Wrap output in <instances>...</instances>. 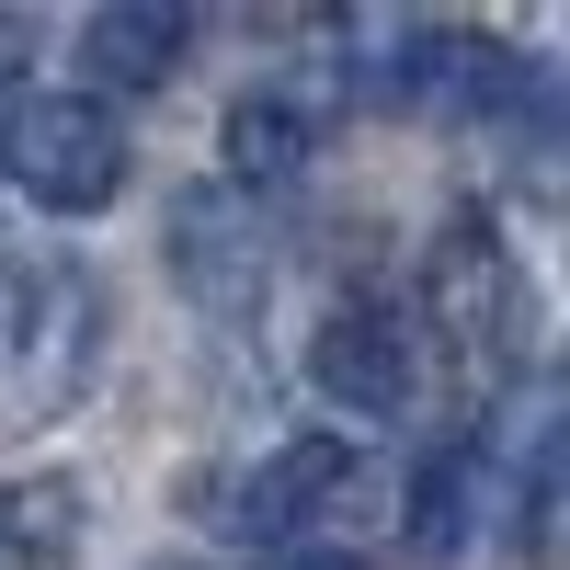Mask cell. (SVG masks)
<instances>
[{"mask_svg":"<svg viewBox=\"0 0 570 570\" xmlns=\"http://www.w3.org/2000/svg\"><path fill=\"white\" fill-rule=\"evenodd\" d=\"M104 354V285L80 263H12L0 252V422H58Z\"/></svg>","mask_w":570,"mask_h":570,"instance_id":"obj_1","label":"cell"},{"mask_svg":"<svg viewBox=\"0 0 570 570\" xmlns=\"http://www.w3.org/2000/svg\"><path fill=\"white\" fill-rule=\"evenodd\" d=\"M0 183L46 217H104L126 195V126L91 91H23L12 137H0Z\"/></svg>","mask_w":570,"mask_h":570,"instance_id":"obj_2","label":"cell"},{"mask_svg":"<svg viewBox=\"0 0 570 570\" xmlns=\"http://www.w3.org/2000/svg\"><path fill=\"white\" fill-rule=\"evenodd\" d=\"M559 445H570V376H559V365H525V376L491 400V422L468 434V468H480V525H491V537H513V525H537V513H548L559 468H570Z\"/></svg>","mask_w":570,"mask_h":570,"instance_id":"obj_3","label":"cell"},{"mask_svg":"<svg viewBox=\"0 0 570 570\" xmlns=\"http://www.w3.org/2000/svg\"><path fill=\"white\" fill-rule=\"evenodd\" d=\"M422 308H434V343H456V365H502L513 331H525V285L513 252L480 206H456L434 240H422Z\"/></svg>","mask_w":570,"mask_h":570,"instance_id":"obj_4","label":"cell"},{"mask_svg":"<svg viewBox=\"0 0 570 570\" xmlns=\"http://www.w3.org/2000/svg\"><path fill=\"white\" fill-rule=\"evenodd\" d=\"M308 389L354 422H400L411 389H422V343L389 297H343L320 331H308Z\"/></svg>","mask_w":570,"mask_h":570,"instance_id":"obj_5","label":"cell"},{"mask_svg":"<svg viewBox=\"0 0 570 570\" xmlns=\"http://www.w3.org/2000/svg\"><path fill=\"white\" fill-rule=\"evenodd\" d=\"M320 126H331V80H252L228 104V126H217L228 195H285L320 160Z\"/></svg>","mask_w":570,"mask_h":570,"instance_id":"obj_6","label":"cell"},{"mask_svg":"<svg viewBox=\"0 0 570 570\" xmlns=\"http://www.w3.org/2000/svg\"><path fill=\"white\" fill-rule=\"evenodd\" d=\"M183 46H195V12L183 0H104V12L80 23V91L91 104H149V91L183 69Z\"/></svg>","mask_w":570,"mask_h":570,"instance_id":"obj_7","label":"cell"},{"mask_svg":"<svg viewBox=\"0 0 570 570\" xmlns=\"http://www.w3.org/2000/svg\"><path fill=\"white\" fill-rule=\"evenodd\" d=\"M343 502H354V445L343 434H285L263 456V480H252V525L285 537V548H308V525H331Z\"/></svg>","mask_w":570,"mask_h":570,"instance_id":"obj_8","label":"cell"},{"mask_svg":"<svg viewBox=\"0 0 570 570\" xmlns=\"http://www.w3.org/2000/svg\"><path fill=\"white\" fill-rule=\"evenodd\" d=\"M525 91H537V69L513 58L502 35H422L411 104H434V115H513Z\"/></svg>","mask_w":570,"mask_h":570,"instance_id":"obj_9","label":"cell"},{"mask_svg":"<svg viewBox=\"0 0 570 570\" xmlns=\"http://www.w3.org/2000/svg\"><path fill=\"white\" fill-rule=\"evenodd\" d=\"M480 537H491V525H480V468H468V434H445L434 456L411 468V559L456 570Z\"/></svg>","mask_w":570,"mask_h":570,"instance_id":"obj_10","label":"cell"},{"mask_svg":"<svg viewBox=\"0 0 570 570\" xmlns=\"http://www.w3.org/2000/svg\"><path fill=\"white\" fill-rule=\"evenodd\" d=\"M80 537V491L69 480H23V491H0V570H46V559H69Z\"/></svg>","mask_w":570,"mask_h":570,"instance_id":"obj_11","label":"cell"},{"mask_svg":"<svg viewBox=\"0 0 570 570\" xmlns=\"http://www.w3.org/2000/svg\"><path fill=\"white\" fill-rule=\"evenodd\" d=\"M23 23H0V137H12V115H23Z\"/></svg>","mask_w":570,"mask_h":570,"instance_id":"obj_12","label":"cell"},{"mask_svg":"<svg viewBox=\"0 0 570 570\" xmlns=\"http://www.w3.org/2000/svg\"><path fill=\"white\" fill-rule=\"evenodd\" d=\"M274 570H365V559H354V548H285Z\"/></svg>","mask_w":570,"mask_h":570,"instance_id":"obj_13","label":"cell"}]
</instances>
